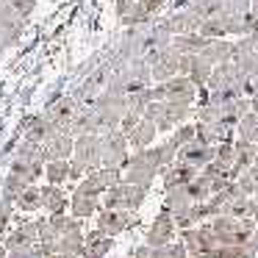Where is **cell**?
<instances>
[{
	"label": "cell",
	"instance_id": "1",
	"mask_svg": "<svg viewBox=\"0 0 258 258\" xmlns=\"http://www.w3.org/2000/svg\"><path fill=\"white\" fill-rule=\"evenodd\" d=\"M125 178L128 183H136V186H147L150 189L153 178H156L158 172L164 169V161H161V150L158 147H145V150H136L134 156L128 158V164H125Z\"/></svg>",
	"mask_w": 258,
	"mask_h": 258
},
{
	"label": "cell",
	"instance_id": "2",
	"mask_svg": "<svg viewBox=\"0 0 258 258\" xmlns=\"http://www.w3.org/2000/svg\"><path fill=\"white\" fill-rule=\"evenodd\" d=\"M217 233L219 244H247L252 239V230H255V217H214L208 219Z\"/></svg>",
	"mask_w": 258,
	"mask_h": 258
},
{
	"label": "cell",
	"instance_id": "3",
	"mask_svg": "<svg viewBox=\"0 0 258 258\" xmlns=\"http://www.w3.org/2000/svg\"><path fill=\"white\" fill-rule=\"evenodd\" d=\"M180 241H183L186 250H189V258H214V252H217V247H219V239H217V233H214L208 219L200 225H195V228L180 230Z\"/></svg>",
	"mask_w": 258,
	"mask_h": 258
},
{
	"label": "cell",
	"instance_id": "4",
	"mask_svg": "<svg viewBox=\"0 0 258 258\" xmlns=\"http://www.w3.org/2000/svg\"><path fill=\"white\" fill-rule=\"evenodd\" d=\"M147 197V186H136L128 180H119L103 197V208H125V211H136Z\"/></svg>",
	"mask_w": 258,
	"mask_h": 258
},
{
	"label": "cell",
	"instance_id": "5",
	"mask_svg": "<svg viewBox=\"0 0 258 258\" xmlns=\"http://www.w3.org/2000/svg\"><path fill=\"white\" fill-rule=\"evenodd\" d=\"M100 150H103V167H114L122 169L128 164V136L122 134L119 128L106 131L100 134Z\"/></svg>",
	"mask_w": 258,
	"mask_h": 258
},
{
	"label": "cell",
	"instance_id": "6",
	"mask_svg": "<svg viewBox=\"0 0 258 258\" xmlns=\"http://www.w3.org/2000/svg\"><path fill=\"white\" fill-rule=\"evenodd\" d=\"M73 161L84 164L86 169H100L103 167V150H100V134H78L75 136V150Z\"/></svg>",
	"mask_w": 258,
	"mask_h": 258
},
{
	"label": "cell",
	"instance_id": "7",
	"mask_svg": "<svg viewBox=\"0 0 258 258\" xmlns=\"http://www.w3.org/2000/svg\"><path fill=\"white\" fill-rule=\"evenodd\" d=\"M81 106L75 97H58L56 103H50V106L45 108V117L53 122V128L56 131H64V134H73V122L75 117H78Z\"/></svg>",
	"mask_w": 258,
	"mask_h": 258
},
{
	"label": "cell",
	"instance_id": "8",
	"mask_svg": "<svg viewBox=\"0 0 258 258\" xmlns=\"http://www.w3.org/2000/svg\"><path fill=\"white\" fill-rule=\"evenodd\" d=\"M122 180V169H114V167H100V169H92L89 175H86L84 180H81L78 191H84V195H103V191H108L114 183H119Z\"/></svg>",
	"mask_w": 258,
	"mask_h": 258
},
{
	"label": "cell",
	"instance_id": "9",
	"mask_svg": "<svg viewBox=\"0 0 258 258\" xmlns=\"http://www.w3.org/2000/svg\"><path fill=\"white\" fill-rule=\"evenodd\" d=\"M175 233H178V225H175L172 211H169V208H161V214H158V217L153 219V225L147 228L145 244L164 247V244H169V241H175Z\"/></svg>",
	"mask_w": 258,
	"mask_h": 258
},
{
	"label": "cell",
	"instance_id": "10",
	"mask_svg": "<svg viewBox=\"0 0 258 258\" xmlns=\"http://www.w3.org/2000/svg\"><path fill=\"white\" fill-rule=\"evenodd\" d=\"M150 75L153 81H158V84H164V81L175 78V75H180V64H183V56H180L178 50H172V47H164L161 53H156V56L150 58Z\"/></svg>",
	"mask_w": 258,
	"mask_h": 258
},
{
	"label": "cell",
	"instance_id": "11",
	"mask_svg": "<svg viewBox=\"0 0 258 258\" xmlns=\"http://www.w3.org/2000/svg\"><path fill=\"white\" fill-rule=\"evenodd\" d=\"M136 222H139L136 211H125V208H103L100 217H97V228H100L103 233H108V236L122 233V230L134 228Z\"/></svg>",
	"mask_w": 258,
	"mask_h": 258
},
{
	"label": "cell",
	"instance_id": "12",
	"mask_svg": "<svg viewBox=\"0 0 258 258\" xmlns=\"http://www.w3.org/2000/svg\"><path fill=\"white\" fill-rule=\"evenodd\" d=\"M203 20H206V14H203L200 9L191 3L189 9L175 12L172 17L164 23V28H167L172 36H178V34H197V31H200V25H203Z\"/></svg>",
	"mask_w": 258,
	"mask_h": 258
},
{
	"label": "cell",
	"instance_id": "13",
	"mask_svg": "<svg viewBox=\"0 0 258 258\" xmlns=\"http://www.w3.org/2000/svg\"><path fill=\"white\" fill-rule=\"evenodd\" d=\"M161 86H164V100L169 103H189L191 106L197 97V86L189 75H175V78L164 81Z\"/></svg>",
	"mask_w": 258,
	"mask_h": 258
},
{
	"label": "cell",
	"instance_id": "14",
	"mask_svg": "<svg viewBox=\"0 0 258 258\" xmlns=\"http://www.w3.org/2000/svg\"><path fill=\"white\" fill-rule=\"evenodd\" d=\"M214 73V64H208L200 53H191V56H183V64H180V75H189L195 81L197 89L208 86V78Z\"/></svg>",
	"mask_w": 258,
	"mask_h": 258
},
{
	"label": "cell",
	"instance_id": "15",
	"mask_svg": "<svg viewBox=\"0 0 258 258\" xmlns=\"http://www.w3.org/2000/svg\"><path fill=\"white\" fill-rule=\"evenodd\" d=\"M73 150H75V139H73V134H64V131H56V134L42 145L45 164L47 161H58V158H70Z\"/></svg>",
	"mask_w": 258,
	"mask_h": 258
},
{
	"label": "cell",
	"instance_id": "16",
	"mask_svg": "<svg viewBox=\"0 0 258 258\" xmlns=\"http://www.w3.org/2000/svg\"><path fill=\"white\" fill-rule=\"evenodd\" d=\"M178 161L203 169L208 161H214V145H206V142H200V139H191L189 145H183L178 150Z\"/></svg>",
	"mask_w": 258,
	"mask_h": 258
},
{
	"label": "cell",
	"instance_id": "17",
	"mask_svg": "<svg viewBox=\"0 0 258 258\" xmlns=\"http://www.w3.org/2000/svg\"><path fill=\"white\" fill-rule=\"evenodd\" d=\"M195 131H197L195 139L206 142V145H214V147L219 142H233V128L222 125V122H195Z\"/></svg>",
	"mask_w": 258,
	"mask_h": 258
},
{
	"label": "cell",
	"instance_id": "18",
	"mask_svg": "<svg viewBox=\"0 0 258 258\" xmlns=\"http://www.w3.org/2000/svg\"><path fill=\"white\" fill-rule=\"evenodd\" d=\"M236 147V161H233V169H230V178H239L244 169H250L252 164L258 161V145L255 142H244V139H236L233 142Z\"/></svg>",
	"mask_w": 258,
	"mask_h": 258
},
{
	"label": "cell",
	"instance_id": "19",
	"mask_svg": "<svg viewBox=\"0 0 258 258\" xmlns=\"http://www.w3.org/2000/svg\"><path fill=\"white\" fill-rule=\"evenodd\" d=\"M230 84H244V75L239 73V67H236L233 61H225V64H217L211 73V78H208V89H222V86H230Z\"/></svg>",
	"mask_w": 258,
	"mask_h": 258
},
{
	"label": "cell",
	"instance_id": "20",
	"mask_svg": "<svg viewBox=\"0 0 258 258\" xmlns=\"http://www.w3.org/2000/svg\"><path fill=\"white\" fill-rule=\"evenodd\" d=\"M200 175V169L191 167V164H183V161H175L164 169V186L167 189H175V186H186Z\"/></svg>",
	"mask_w": 258,
	"mask_h": 258
},
{
	"label": "cell",
	"instance_id": "21",
	"mask_svg": "<svg viewBox=\"0 0 258 258\" xmlns=\"http://www.w3.org/2000/svg\"><path fill=\"white\" fill-rule=\"evenodd\" d=\"M111 247H114V236L103 233L100 228L84 236V255L86 258H103Z\"/></svg>",
	"mask_w": 258,
	"mask_h": 258
},
{
	"label": "cell",
	"instance_id": "22",
	"mask_svg": "<svg viewBox=\"0 0 258 258\" xmlns=\"http://www.w3.org/2000/svg\"><path fill=\"white\" fill-rule=\"evenodd\" d=\"M164 3H167V0H136L134 6L128 9V14L122 17V23L125 25H142V23H147V17H153V14H156Z\"/></svg>",
	"mask_w": 258,
	"mask_h": 258
},
{
	"label": "cell",
	"instance_id": "23",
	"mask_svg": "<svg viewBox=\"0 0 258 258\" xmlns=\"http://www.w3.org/2000/svg\"><path fill=\"white\" fill-rule=\"evenodd\" d=\"M208 42H211V39L197 31V34H178V36H172V39H169V47L178 50L180 56H191V53H200Z\"/></svg>",
	"mask_w": 258,
	"mask_h": 258
},
{
	"label": "cell",
	"instance_id": "24",
	"mask_svg": "<svg viewBox=\"0 0 258 258\" xmlns=\"http://www.w3.org/2000/svg\"><path fill=\"white\" fill-rule=\"evenodd\" d=\"M25 139L28 142H36V145H45L47 139H50L53 134H56V128H53V122L45 117V114H39V117H31L28 122H25Z\"/></svg>",
	"mask_w": 258,
	"mask_h": 258
},
{
	"label": "cell",
	"instance_id": "25",
	"mask_svg": "<svg viewBox=\"0 0 258 258\" xmlns=\"http://www.w3.org/2000/svg\"><path fill=\"white\" fill-rule=\"evenodd\" d=\"M200 56L206 58L208 64H225V61H230L233 58V42H225V39H211L206 47L200 50Z\"/></svg>",
	"mask_w": 258,
	"mask_h": 258
},
{
	"label": "cell",
	"instance_id": "26",
	"mask_svg": "<svg viewBox=\"0 0 258 258\" xmlns=\"http://www.w3.org/2000/svg\"><path fill=\"white\" fill-rule=\"evenodd\" d=\"M156 134H158L156 122H150L147 117H142V122L136 125V128L131 131V134H128V145L134 147V150H145V147H150V145H153Z\"/></svg>",
	"mask_w": 258,
	"mask_h": 258
},
{
	"label": "cell",
	"instance_id": "27",
	"mask_svg": "<svg viewBox=\"0 0 258 258\" xmlns=\"http://www.w3.org/2000/svg\"><path fill=\"white\" fill-rule=\"evenodd\" d=\"M39 241V222H23L12 236L6 239L9 250H17V247H31Z\"/></svg>",
	"mask_w": 258,
	"mask_h": 258
},
{
	"label": "cell",
	"instance_id": "28",
	"mask_svg": "<svg viewBox=\"0 0 258 258\" xmlns=\"http://www.w3.org/2000/svg\"><path fill=\"white\" fill-rule=\"evenodd\" d=\"M247 111H250V97H239V100H233V103H225V106H219V122L236 128L239 119L244 117Z\"/></svg>",
	"mask_w": 258,
	"mask_h": 258
},
{
	"label": "cell",
	"instance_id": "29",
	"mask_svg": "<svg viewBox=\"0 0 258 258\" xmlns=\"http://www.w3.org/2000/svg\"><path fill=\"white\" fill-rule=\"evenodd\" d=\"M70 208H73V217L86 219V217H92V214H97L100 203H97V197H95V195H84V191L75 189L73 200H70Z\"/></svg>",
	"mask_w": 258,
	"mask_h": 258
},
{
	"label": "cell",
	"instance_id": "30",
	"mask_svg": "<svg viewBox=\"0 0 258 258\" xmlns=\"http://www.w3.org/2000/svg\"><path fill=\"white\" fill-rule=\"evenodd\" d=\"M145 117L150 119V122H156L158 131H167V134H169V131H175L172 119H169V114H167V103H164V100H150V103H147Z\"/></svg>",
	"mask_w": 258,
	"mask_h": 258
},
{
	"label": "cell",
	"instance_id": "31",
	"mask_svg": "<svg viewBox=\"0 0 258 258\" xmlns=\"http://www.w3.org/2000/svg\"><path fill=\"white\" fill-rule=\"evenodd\" d=\"M42 206H45L50 214H61L64 208L70 206V200H67V195H64V191L58 189V186L47 183L45 189H42Z\"/></svg>",
	"mask_w": 258,
	"mask_h": 258
},
{
	"label": "cell",
	"instance_id": "32",
	"mask_svg": "<svg viewBox=\"0 0 258 258\" xmlns=\"http://www.w3.org/2000/svg\"><path fill=\"white\" fill-rule=\"evenodd\" d=\"M191 197L186 191V186H175V189H167V200H164V208H169L172 214H180L183 208L191 206Z\"/></svg>",
	"mask_w": 258,
	"mask_h": 258
},
{
	"label": "cell",
	"instance_id": "33",
	"mask_svg": "<svg viewBox=\"0 0 258 258\" xmlns=\"http://www.w3.org/2000/svg\"><path fill=\"white\" fill-rule=\"evenodd\" d=\"M200 34L208 36V39H225L228 36V23H225V14H214V17H206L200 25Z\"/></svg>",
	"mask_w": 258,
	"mask_h": 258
},
{
	"label": "cell",
	"instance_id": "34",
	"mask_svg": "<svg viewBox=\"0 0 258 258\" xmlns=\"http://www.w3.org/2000/svg\"><path fill=\"white\" fill-rule=\"evenodd\" d=\"M45 178L47 183L61 186L64 180L70 178V158H58V161H47L45 164Z\"/></svg>",
	"mask_w": 258,
	"mask_h": 258
},
{
	"label": "cell",
	"instance_id": "35",
	"mask_svg": "<svg viewBox=\"0 0 258 258\" xmlns=\"http://www.w3.org/2000/svg\"><path fill=\"white\" fill-rule=\"evenodd\" d=\"M236 134H239V139L255 142V145H258V114L252 111V108L239 119V125H236Z\"/></svg>",
	"mask_w": 258,
	"mask_h": 258
},
{
	"label": "cell",
	"instance_id": "36",
	"mask_svg": "<svg viewBox=\"0 0 258 258\" xmlns=\"http://www.w3.org/2000/svg\"><path fill=\"white\" fill-rule=\"evenodd\" d=\"M186 191H189V197L195 203H206L208 197L214 195V191H211V178H206V175L200 172L191 183H186Z\"/></svg>",
	"mask_w": 258,
	"mask_h": 258
},
{
	"label": "cell",
	"instance_id": "37",
	"mask_svg": "<svg viewBox=\"0 0 258 258\" xmlns=\"http://www.w3.org/2000/svg\"><path fill=\"white\" fill-rule=\"evenodd\" d=\"M258 252L250 244H219L214 258H255Z\"/></svg>",
	"mask_w": 258,
	"mask_h": 258
},
{
	"label": "cell",
	"instance_id": "38",
	"mask_svg": "<svg viewBox=\"0 0 258 258\" xmlns=\"http://www.w3.org/2000/svg\"><path fill=\"white\" fill-rule=\"evenodd\" d=\"M236 183H239V189L244 191V195L255 197V195H258V161L252 164L250 169H244V172L236 178Z\"/></svg>",
	"mask_w": 258,
	"mask_h": 258
},
{
	"label": "cell",
	"instance_id": "39",
	"mask_svg": "<svg viewBox=\"0 0 258 258\" xmlns=\"http://www.w3.org/2000/svg\"><path fill=\"white\" fill-rule=\"evenodd\" d=\"M214 161L217 164H222L225 169H233V161H236V147H233V142H219L217 147H214Z\"/></svg>",
	"mask_w": 258,
	"mask_h": 258
},
{
	"label": "cell",
	"instance_id": "40",
	"mask_svg": "<svg viewBox=\"0 0 258 258\" xmlns=\"http://www.w3.org/2000/svg\"><path fill=\"white\" fill-rule=\"evenodd\" d=\"M17 206L23 208V211H36V208H42V189L28 186V189L17 197Z\"/></svg>",
	"mask_w": 258,
	"mask_h": 258
},
{
	"label": "cell",
	"instance_id": "41",
	"mask_svg": "<svg viewBox=\"0 0 258 258\" xmlns=\"http://www.w3.org/2000/svg\"><path fill=\"white\" fill-rule=\"evenodd\" d=\"M164 103H167V114H169V119H172L175 128L183 125V122H189V117H191V106H189V103H169V100H164Z\"/></svg>",
	"mask_w": 258,
	"mask_h": 258
},
{
	"label": "cell",
	"instance_id": "42",
	"mask_svg": "<svg viewBox=\"0 0 258 258\" xmlns=\"http://www.w3.org/2000/svg\"><path fill=\"white\" fill-rule=\"evenodd\" d=\"M156 258H189V250L183 241H169L164 247H156Z\"/></svg>",
	"mask_w": 258,
	"mask_h": 258
},
{
	"label": "cell",
	"instance_id": "43",
	"mask_svg": "<svg viewBox=\"0 0 258 258\" xmlns=\"http://www.w3.org/2000/svg\"><path fill=\"white\" fill-rule=\"evenodd\" d=\"M169 136H172V142H175V145H178V147H183V145H189V142H191V139H195V136H197V131H195V125L183 122V125H178V128H175V131H172V134H169Z\"/></svg>",
	"mask_w": 258,
	"mask_h": 258
},
{
	"label": "cell",
	"instance_id": "44",
	"mask_svg": "<svg viewBox=\"0 0 258 258\" xmlns=\"http://www.w3.org/2000/svg\"><path fill=\"white\" fill-rule=\"evenodd\" d=\"M142 117H145V114H139V111H125V117H122V122H119V131H122L125 136L131 134V131L136 128V125L142 122Z\"/></svg>",
	"mask_w": 258,
	"mask_h": 258
},
{
	"label": "cell",
	"instance_id": "45",
	"mask_svg": "<svg viewBox=\"0 0 258 258\" xmlns=\"http://www.w3.org/2000/svg\"><path fill=\"white\" fill-rule=\"evenodd\" d=\"M12 6L14 9H17V14H20V17H28V14L31 12H34V6H36V0H12Z\"/></svg>",
	"mask_w": 258,
	"mask_h": 258
},
{
	"label": "cell",
	"instance_id": "46",
	"mask_svg": "<svg viewBox=\"0 0 258 258\" xmlns=\"http://www.w3.org/2000/svg\"><path fill=\"white\" fill-rule=\"evenodd\" d=\"M9 214H12V197L3 195V200H0V233H3V228L9 222Z\"/></svg>",
	"mask_w": 258,
	"mask_h": 258
},
{
	"label": "cell",
	"instance_id": "47",
	"mask_svg": "<svg viewBox=\"0 0 258 258\" xmlns=\"http://www.w3.org/2000/svg\"><path fill=\"white\" fill-rule=\"evenodd\" d=\"M134 6V0H117V17L122 20L125 14H128V9Z\"/></svg>",
	"mask_w": 258,
	"mask_h": 258
},
{
	"label": "cell",
	"instance_id": "48",
	"mask_svg": "<svg viewBox=\"0 0 258 258\" xmlns=\"http://www.w3.org/2000/svg\"><path fill=\"white\" fill-rule=\"evenodd\" d=\"M244 95H247V97L258 95V75H255V78H250V81H247V86H244Z\"/></svg>",
	"mask_w": 258,
	"mask_h": 258
},
{
	"label": "cell",
	"instance_id": "49",
	"mask_svg": "<svg viewBox=\"0 0 258 258\" xmlns=\"http://www.w3.org/2000/svg\"><path fill=\"white\" fill-rule=\"evenodd\" d=\"M247 244H250V247H252V250H255V252H258V219H255V230H252V239H250V241H247Z\"/></svg>",
	"mask_w": 258,
	"mask_h": 258
},
{
	"label": "cell",
	"instance_id": "50",
	"mask_svg": "<svg viewBox=\"0 0 258 258\" xmlns=\"http://www.w3.org/2000/svg\"><path fill=\"white\" fill-rule=\"evenodd\" d=\"M250 14H252V17H258V0H250Z\"/></svg>",
	"mask_w": 258,
	"mask_h": 258
},
{
	"label": "cell",
	"instance_id": "51",
	"mask_svg": "<svg viewBox=\"0 0 258 258\" xmlns=\"http://www.w3.org/2000/svg\"><path fill=\"white\" fill-rule=\"evenodd\" d=\"M250 108L258 114V95H252V97H250Z\"/></svg>",
	"mask_w": 258,
	"mask_h": 258
},
{
	"label": "cell",
	"instance_id": "52",
	"mask_svg": "<svg viewBox=\"0 0 258 258\" xmlns=\"http://www.w3.org/2000/svg\"><path fill=\"white\" fill-rule=\"evenodd\" d=\"M252 217H255V219H258V195H255V197H252Z\"/></svg>",
	"mask_w": 258,
	"mask_h": 258
},
{
	"label": "cell",
	"instance_id": "53",
	"mask_svg": "<svg viewBox=\"0 0 258 258\" xmlns=\"http://www.w3.org/2000/svg\"><path fill=\"white\" fill-rule=\"evenodd\" d=\"M50 258H75V255H67V252H56V255H50Z\"/></svg>",
	"mask_w": 258,
	"mask_h": 258
},
{
	"label": "cell",
	"instance_id": "54",
	"mask_svg": "<svg viewBox=\"0 0 258 258\" xmlns=\"http://www.w3.org/2000/svg\"><path fill=\"white\" fill-rule=\"evenodd\" d=\"M128 258H134V255H128Z\"/></svg>",
	"mask_w": 258,
	"mask_h": 258
}]
</instances>
